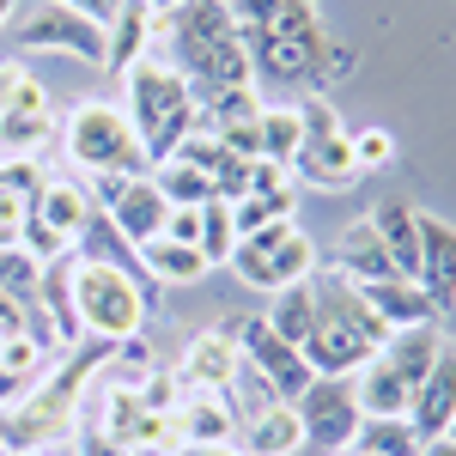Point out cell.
<instances>
[{
  "instance_id": "9c48e42d",
  "label": "cell",
  "mask_w": 456,
  "mask_h": 456,
  "mask_svg": "<svg viewBox=\"0 0 456 456\" xmlns=\"http://www.w3.org/2000/svg\"><path fill=\"white\" fill-rule=\"evenodd\" d=\"M92 195H98V213H104V219H110V225H116V232H122L134 249L152 244V238H165L171 201L159 195L152 171H146V176H110V183H92Z\"/></svg>"
},
{
  "instance_id": "3957f363",
  "label": "cell",
  "mask_w": 456,
  "mask_h": 456,
  "mask_svg": "<svg viewBox=\"0 0 456 456\" xmlns=\"http://www.w3.org/2000/svg\"><path fill=\"white\" fill-rule=\"evenodd\" d=\"M311 286H316V329L298 353H305V365H311L316 378H353L359 365L378 359V347L389 341V329L365 311V298H359L341 274L316 268Z\"/></svg>"
},
{
  "instance_id": "f546056e",
  "label": "cell",
  "mask_w": 456,
  "mask_h": 456,
  "mask_svg": "<svg viewBox=\"0 0 456 456\" xmlns=\"http://www.w3.org/2000/svg\"><path fill=\"white\" fill-rule=\"evenodd\" d=\"M262 159H274L292 171V159H298V146H305V122H298V104H262Z\"/></svg>"
},
{
  "instance_id": "cb8c5ba5",
  "label": "cell",
  "mask_w": 456,
  "mask_h": 456,
  "mask_svg": "<svg viewBox=\"0 0 456 456\" xmlns=\"http://www.w3.org/2000/svg\"><path fill=\"white\" fill-rule=\"evenodd\" d=\"M438 347H444V335H438V322H420V329H389V341L378 347V359H384L389 371L402 378V384L414 389L432 371V359H438Z\"/></svg>"
},
{
  "instance_id": "681fc988",
  "label": "cell",
  "mask_w": 456,
  "mask_h": 456,
  "mask_svg": "<svg viewBox=\"0 0 456 456\" xmlns=\"http://www.w3.org/2000/svg\"><path fill=\"white\" fill-rule=\"evenodd\" d=\"M444 438H456V420H451V432H444Z\"/></svg>"
},
{
  "instance_id": "ab89813d",
  "label": "cell",
  "mask_w": 456,
  "mask_h": 456,
  "mask_svg": "<svg viewBox=\"0 0 456 456\" xmlns=\"http://www.w3.org/2000/svg\"><path fill=\"white\" fill-rule=\"evenodd\" d=\"M165 238H171V244H195V249H201V208H171Z\"/></svg>"
},
{
  "instance_id": "74e56055",
  "label": "cell",
  "mask_w": 456,
  "mask_h": 456,
  "mask_svg": "<svg viewBox=\"0 0 456 456\" xmlns=\"http://www.w3.org/2000/svg\"><path fill=\"white\" fill-rule=\"evenodd\" d=\"M0 365L19 371V378H43V371H49V353L37 347L31 335H6V341H0Z\"/></svg>"
},
{
  "instance_id": "bcb514c9",
  "label": "cell",
  "mask_w": 456,
  "mask_h": 456,
  "mask_svg": "<svg viewBox=\"0 0 456 456\" xmlns=\"http://www.w3.org/2000/svg\"><path fill=\"white\" fill-rule=\"evenodd\" d=\"M146 6H152L159 19H171V12H176V6H183V0H146Z\"/></svg>"
},
{
  "instance_id": "8992f818",
  "label": "cell",
  "mask_w": 456,
  "mask_h": 456,
  "mask_svg": "<svg viewBox=\"0 0 456 456\" xmlns=\"http://www.w3.org/2000/svg\"><path fill=\"white\" fill-rule=\"evenodd\" d=\"M61 152H68L73 176H86V183L152 171L134 122L122 116V104H110V98H86V104H73L68 116H61Z\"/></svg>"
},
{
  "instance_id": "d6986e66",
  "label": "cell",
  "mask_w": 456,
  "mask_h": 456,
  "mask_svg": "<svg viewBox=\"0 0 456 456\" xmlns=\"http://www.w3.org/2000/svg\"><path fill=\"white\" fill-rule=\"evenodd\" d=\"M353 292L365 298V311L378 316L384 329H420V322H438V305L426 298L420 281L389 274V281H365V286H353Z\"/></svg>"
},
{
  "instance_id": "ac0fdd59",
  "label": "cell",
  "mask_w": 456,
  "mask_h": 456,
  "mask_svg": "<svg viewBox=\"0 0 456 456\" xmlns=\"http://www.w3.org/2000/svg\"><path fill=\"white\" fill-rule=\"evenodd\" d=\"M232 444L244 456H305V420H298V408L268 402V408H249L244 414Z\"/></svg>"
},
{
  "instance_id": "60d3db41",
  "label": "cell",
  "mask_w": 456,
  "mask_h": 456,
  "mask_svg": "<svg viewBox=\"0 0 456 456\" xmlns=\"http://www.w3.org/2000/svg\"><path fill=\"white\" fill-rule=\"evenodd\" d=\"M6 335H31V305L12 298V292H0V341Z\"/></svg>"
},
{
  "instance_id": "2e32d148",
  "label": "cell",
  "mask_w": 456,
  "mask_h": 456,
  "mask_svg": "<svg viewBox=\"0 0 456 456\" xmlns=\"http://www.w3.org/2000/svg\"><path fill=\"white\" fill-rule=\"evenodd\" d=\"M414 225H420V286L444 316L456 311V225L438 213H414Z\"/></svg>"
},
{
  "instance_id": "b9f144b4",
  "label": "cell",
  "mask_w": 456,
  "mask_h": 456,
  "mask_svg": "<svg viewBox=\"0 0 456 456\" xmlns=\"http://www.w3.org/2000/svg\"><path fill=\"white\" fill-rule=\"evenodd\" d=\"M55 6H73L79 19H92V25H104V31H110V19L122 12V0H55Z\"/></svg>"
},
{
  "instance_id": "d6a6232c",
  "label": "cell",
  "mask_w": 456,
  "mask_h": 456,
  "mask_svg": "<svg viewBox=\"0 0 456 456\" xmlns=\"http://www.w3.org/2000/svg\"><path fill=\"white\" fill-rule=\"evenodd\" d=\"M6 110H49V92L25 61H0V116Z\"/></svg>"
},
{
  "instance_id": "83f0119b",
  "label": "cell",
  "mask_w": 456,
  "mask_h": 456,
  "mask_svg": "<svg viewBox=\"0 0 456 456\" xmlns=\"http://www.w3.org/2000/svg\"><path fill=\"white\" fill-rule=\"evenodd\" d=\"M55 134H61V122L49 110H6L0 116V159H37Z\"/></svg>"
},
{
  "instance_id": "44dd1931",
  "label": "cell",
  "mask_w": 456,
  "mask_h": 456,
  "mask_svg": "<svg viewBox=\"0 0 456 456\" xmlns=\"http://www.w3.org/2000/svg\"><path fill=\"white\" fill-rule=\"evenodd\" d=\"M31 311H49V335H55V347H61V353L86 341V335H79V316H73V249H68V256H55V262H43Z\"/></svg>"
},
{
  "instance_id": "9a60e30c",
  "label": "cell",
  "mask_w": 456,
  "mask_h": 456,
  "mask_svg": "<svg viewBox=\"0 0 456 456\" xmlns=\"http://www.w3.org/2000/svg\"><path fill=\"white\" fill-rule=\"evenodd\" d=\"M165 37V19L146 6V0H122V12L110 19V31H104V73H134L152 55V43Z\"/></svg>"
},
{
  "instance_id": "8d00e7d4",
  "label": "cell",
  "mask_w": 456,
  "mask_h": 456,
  "mask_svg": "<svg viewBox=\"0 0 456 456\" xmlns=\"http://www.w3.org/2000/svg\"><path fill=\"white\" fill-rule=\"evenodd\" d=\"M347 141H353L359 171H389V165H395V134H389V128H359Z\"/></svg>"
},
{
  "instance_id": "e575fe53",
  "label": "cell",
  "mask_w": 456,
  "mask_h": 456,
  "mask_svg": "<svg viewBox=\"0 0 456 456\" xmlns=\"http://www.w3.org/2000/svg\"><path fill=\"white\" fill-rule=\"evenodd\" d=\"M19 249H25V256H31L37 268H43V262H55V256H68V238H61V232H55V225H49V219H43V213H25V225H19Z\"/></svg>"
},
{
  "instance_id": "f907efd6",
  "label": "cell",
  "mask_w": 456,
  "mask_h": 456,
  "mask_svg": "<svg viewBox=\"0 0 456 456\" xmlns=\"http://www.w3.org/2000/svg\"><path fill=\"white\" fill-rule=\"evenodd\" d=\"M219 6H232V0H219Z\"/></svg>"
},
{
  "instance_id": "52a82bcc",
  "label": "cell",
  "mask_w": 456,
  "mask_h": 456,
  "mask_svg": "<svg viewBox=\"0 0 456 456\" xmlns=\"http://www.w3.org/2000/svg\"><path fill=\"white\" fill-rule=\"evenodd\" d=\"M232 274H238L249 292H281V286H292V281H311L316 274L311 232H298V219H274V225H262L256 238H238Z\"/></svg>"
},
{
  "instance_id": "6da1fadb",
  "label": "cell",
  "mask_w": 456,
  "mask_h": 456,
  "mask_svg": "<svg viewBox=\"0 0 456 456\" xmlns=\"http://www.w3.org/2000/svg\"><path fill=\"white\" fill-rule=\"evenodd\" d=\"M244 49H249V73L256 86H298V92H322V79H347L353 73V55L335 49L329 31H322V12L316 0H286L268 25L244 31Z\"/></svg>"
},
{
  "instance_id": "4316f807",
  "label": "cell",
  "mask_w": 456,
  "mask_h": 456,
  "mask_svg": "<svg viewBox=\"0 0 456 456\" xmlns=\"http://www.w3.org/2000/svg\"><path fill=\"white\" fill-rule=\"evenodd\" d=\"M141 268L159 286H195V281H208V256H201L195 244H171V238L141 244Z\"/></svg>"
},
{
  "instance_id": "1f68e13d",
  "label": "cell",
  "mask_w": 456,
  "mask_h": 456,
  "mask_svg": "<svg viewBox=\"0 0 456 456\" xmlns=\"http://www.w3.org/2000/svg\"><path fill=\"white\" fill-rule=\"evenodd\" d=\"M298 213V195H244V201H232V232L238 238H256L262 225H274V219H292Z\"/></svg>"
},
{
  "instance_id": "ee69618b",
  "label": "cell",
  "mask_w": 456,
  "mask_h": 456,
  "mask_svg": "<svg viewBox=\"0 0 456 456\" xmlns=\"http://www.w3.org/2000/svg\"><path fill=\"white\" fill-rule=\"evenodd\" d=\"M176 456H244L238 444H189V451H176Z\"/></svg>"
},
{
  "instance_id": "4fadbf2b",
  "label": "cell",
  "mask_w": 456,
  "mask_h": 456,
  "mask_svg": "<svg viewBox=\"0 0 456 456\" xmlns=\"http://www.w3.org/2000/svg\"><path fill=\"white\" fill-rule=\"evenodd\" d=\"M359 159H353V141L347 128L341 134H311V141L298 146V159H292V183H305V189H322V195H341L359 183Z\"/></svg>"
},
{
  "instance_id": "8fae6325",
  "label": "cell",
  "mask_w": 456,
  "mask_h": 456,
  "mask_svg": "<svg viewBox=\"0 0 456 456\" xmlns=\"http://www.w3.org/2000/svg\"><path fill=\"white\" fill-rule=\"evenodd\" d=\"M292 408L305 420V451H347L359 420H365L359 395H353V378H311V389Z\"/></svg>"
},
{
  "instance_id": "5bb4252c",
  "label": "cell",
  "mask_w": 456,
  "mask_h": 456,
  "mask_svg": "<svg viewBox=\"0 0 456 456\" xmlns=\"http://www.w3.org/2000/svg\"><path fill=\"white\" fill-rule=\"evenodd\" d=\"M408 420H414V432H420L426 444L451 432V420H456V341H444V347H438L432 371H426L420 384H414Z\"/></svg>"
},
{
  "instance_id": "7bdbcfd3",
  "label": "cell",
  "mask_w": 456,
  "mask_h": 456,
  "mask_svg": "<svg viewBox=\"0 0 456 456\" xmlns=\"http://www.w3.org/2000/svg\"><path fill=\"white\" fill-rule=\"evenodd\" d=\"M31 389H37V378H19V371H6V365H0V414H6V408H19Z\"/></svg>"
},
{
  "instance_id": "d4e9b609",
  "label": "cell",
  "mask_w": 456,
  "mask_h": 456,
  "mask_svg": "<svg viewBox=\"0 0 456 456\" xmlns=\"http://www.w3.org/2000/svg\"><path fill=\"white\" fill-rule=\"evenodd\" d=\"M262 322H268L281 341L305 347V341H311V329H316V286L311 281H292V286H281V292H268Z\"/></svg>"
},
{
  "instance_id": "30bf717a",
  "label": "cell",
  "mask_w": 456,
  "mask_h": 456,
  "mask_svg": "<svg viewBox=\"0 0 456 456\" xmlns=\"http://www.w3.org/2000/svg\"><path fill=\"white\" fill-rule=\"evenodd\" d=\"M19 49L25 55H79L86 68H104V25H92V19H79L73 6H55V0H43L31 19H19Z\"/></svg>"
},
{
  "instance_id": "ba28073f",
  "label": "cell",
  "mask_w": 456,
  "mask_h": 456,
  "mask_svg": "<svg viewBox=\"0 0 456 456\" xmlns=\"http://www.w3.org/2000/svg\"><path fill=\"white\" fill-rule=\"evenodd\" d=\"M232 341H238V365H244L249 384H262L274 402H298L305 389H311V365H305V353L292 347V341H281L262 316H244V322H232Z\"/></svg>"
},
{
  "instance_id": "7c38bea8",
  "label": "cell",
  "mask_w": 456,
  "mask_h": 456,
  "mask_svg": "<svg viewBox=\"0 0 456 456\" xmlns=\"http://www.w3.org/2000/svg\"><path fill=\"white\" fill-rule=\"evenodd\" d=\"M238 341H232V329H201L183 359H176V389H213V395H225V389H238Z\"/></svg>"
},
{
  "instance_id": "4dcf8cb0",
  "label": "cell",
  "mask_w": 456,
  "mask_h": 456,
  "mask_svg": "<svg viewBox=\"0 0 456 456\" xmlns=\"http://www.w3.org/2000/svg\"><path fill=\"white\" fill-rule=\"evenodd\" d=\"M152 183H159V195H165L171 208H208L213 201V176L195 171V165H183V159L152 165Z\"/></svg>"
},
{
  "instance_id": "f6af8a7d",
  "label": "cell",
  "mask_w": 456,
  "mask_h": 456,
  "mask_svg": "<svg viewBox=\"0 0 456 456\" xmlns=\"http://www.w3.org/2000/svg\"><path fill=\"white\" fill-rule=\"evenodd\" d=\"M420 456H456V438H432V444H426Z\"/></svg>"
},
{
  "instance_id": "e0dca14e",
  "label": "cell",
  "mask_w": 456,
  "mask_h": 456,
  "mask_svg": "<svg viewBox=\"0 0 456 456\" xmlns=\"http://www.w3.org/2000/svg\"><path fill=\"white\" fill-rule=\"evenodd\" d=\"M238 426H244V414H238L232 389H225V395L195 389V395L176 402V438H183V451H189V444H232Z\"/></svg>"
},
{
  "instance_id": "836d02e7",
  "label": "cell",
  "mask_w": 456,
  "mask_h": 456,
  "mask_svg": "<svg viewBox=\"0 0 456 456\" xmlns=\"http://www.w3.org/2000/svg\"><path fill=\"white\" fill-rule=\"evenodd\" d=\"M232 249H238V232H232V208H225V201H208V208H201V256H208V268L232 262Z\"/></svg>"
},
{
  "instance_id": "5b68a950",
  "label": "cell",
  "mask_w": 456,
  "mask_h": 456,
  "mask_svg": "<svg viewBox=\"0 0 456 456\" xmlns=\"http://www.w3.org/2000/svg\"><path fill=\"white\" fill-rule=\"evenodd\" d=\"M122 116L134 122V134L146 146V165H165L176 146L189 141L195 128H201V116H195V86L171 68V61H152L146 55L134 73H122Z\"/></svg>"
},
{
  "instance_id": "7402d4cb",
  "label": "cell",
  "mask_w": 456,
  "mask_h": 456,
  "mask_svg": "<svg viewBox=\"0 0 456 456\" xmlns=\"http://www.w3.org/2000/svg\"><path fill=\"white\" fill-rule=\"evenodd\" d=\"M31 208L43 213L68 244H79V238H86V225L98 219V195H92V183H86V176H49Z\"/></svg>"
},
{
  "instance_id": "c3c4849f",
  "label": "cell",
  "mask_w": 456,
  "mask_h": 456,
  "mask_svg": "<svg viewBox=\"0 0 456 456\" xmlns=\"http://www.w3.org/2000/svg\"><path fill=\"white\" fill-rule=\"evenodd\" d=\"M0 456H19V451H12V444H6V438H0Z\"/></svg>"
},
{
  "instance_id": "ffe728a7",
  "label": "cell",
  "mask_w": 456,
  "mask_h": 456,
  "mask_svg": "<svg viewBox=\"0 0 456 456\" xmlns=\"http://www.w3.org/2000/svg\"><path fill=\"white\" fill-rule=\"evenodd\" d=\"M329 274H341L347 286H365V281H389V274H395V262H389L384 238L371 232V219H353L347 232L335 238V249H329Z\"/></svg>"
},
{
  "instance_id": "7dc6e473",
  "label": "cell",
  "mask_w": 456,
  "mask_h": 456,
  "mask_svg": "<svg viewBox=\"0 0 456 456\" xmlns=\"http://www.w3.org/2000/svg\"><path fill=\"white\" fill-rule=\"evenodd\" d=\"M19 12V0H0V31H6V19Z\"/></svg>"
},
{
  "instance_id": "f35d334b",
  "label": "cell",
  "mask_w": 456,
  "mask_h": 456,
  "mask_svg": "<svg viewBox=\"0 0 456 456\" xmlns=\"http://www.w3.org/2000/svg\"><path fill=\"white\" fill-rule=\"evenodd\" d=\"M281 6H286V0H232L225 12H232V25H238V37H244V31H256V25H268V19H274Z\"/></svg>"
},
{
  "instance_id": "816d5d0a",
  "label": "cell",
  "mask_w": 456,
  "mask_h": 456,
  "mask_svg": "<svg viewBox=\"0 0 456 456\" xmlns=\"http://www.w3.org/2000/svg\"><path fill=\"white\" fill-rule=\"evenodd\" d=\"M353 456H365V451H353Z\"/></svg>"
},
{
  "instance_id": "484cf974",
  "label": "cell",
  "mask_w": 456,
  "mask_h": 456,
  "mask_svg": "<svg viewBox=\"0 0 456 456\" xmlns=\"http://www.w3.org/2000/svg\"><path fill=\"white\" fill-rule=\"evenodd\" d=\"M347 451H365V456H420L426 438L414 432V420H408V414H365Z\"/></svg>"
},
{
  "instance_id": "277c9868",
  "label": "cell",
  "mask_w": 456,
  "mask_h": 456,
  "mask_svg": "<svg viewBox=\"0 0 456 456\" xmlns=\"http://www.w3.org/2000/svg\"><path fill=\"white\" fill-rule=\"evenodd\" d=\"M159 311V286L134 281L128 268L98 262V256H79L73 249V316H79V335L86 341H134Z\"/></svg>"
},
{
  "instance_id": "603a6c76",
  "label": "cell",
  "mask_w": 456,
  "mask_h": 456,
  "mask_svg": "<svg viewBox=\"0 0 456 456\" xmlns=\"http://www.w3.org/2000/svg\"><path fill=\"white\" fill-rule=\"evenodd\" d=\"M414 213L420 208H408L402 195H389V201L371 208V232L384 238V249H389V262H395L402 281H420V225H414Z\"/></svg>"
},
{
  "instance_id": "f1b7e54d",
  "label": "cell",
  "mask_w": 456,
  "mask_h": 456,
  "mask_svg": "<svg viewBox=\"0 0 456 456\" xmlns=\"http://www.w3.org/2000/svg\"><path fill=\"white\" fill-rule=\"evenodd\" d=\"M353 395H359V414H408V402H414V389L402 384L384 359L353 371Z\"/></svg>"
},
{
  "instance_id": "d590c367",
  "label": "cell",
  "mask_w": 456,
  "mask_h": 456,
  "mask_svg": "<svg viewBox=\"0 0 456 456\" xmlns=\"http://www.w3.org/2000/svg\"><path fill=\"white\" fill-rule=\"evenodd\" d=\"M37 274H43V268H37L19 244H0V292H12V298L31 305L37 298Z\"/></svg>"
},
{
  "instance_id": "7a4b0ae2",
  "label": "cell",
  "mask_w": 456,
  "mask_h": 456,
  "mask_svg": "<svg viewBox=\"0 0 456 456\" xmlns=\"http://www.w3.org/2000/svg\"><path fill=\"white\" fill-rule=\"evenodd\" d=\"M171 43V68L195 86V92H213V86H256L249 73V49L232 12L219 0H183L171 19H165V37Z\"/></svg>"
}]
</instances>
